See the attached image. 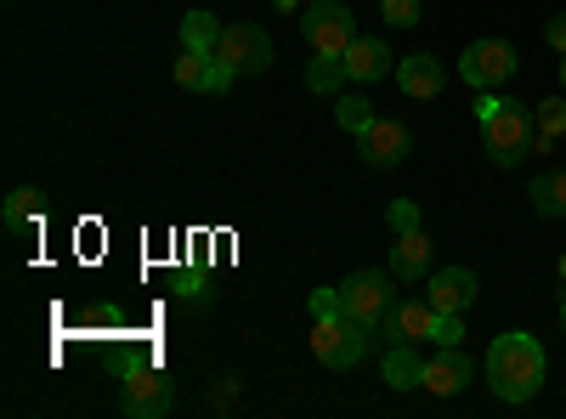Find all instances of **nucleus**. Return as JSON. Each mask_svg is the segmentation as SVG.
Here are the masks:
<instances>
[{
    "mask_svg": "<svg viewBox=\"0 0 566 419\" xmlns=\"http://www.w3.org/2000/svg\"><path fill=\"white\" fill-rule=\"evenodd\" d=\"M380 18H386L391 29H413V23L424 18V0H380Z\"/></svg>",
    "mask_w": 566,
    "mask_h": 419,
    "instance_id": "23",
    "label": "nucleus"
},
{
    "mask_svg": "<svg viewBox=\"0 0 566 419\" xmlns=\"http://www.w3.org/2000/svg\"><path fill=\"white\" fill-rule=\"evenodd\" d=\"M470 375H476V363H470L459 346H442V357L424 363V391L431 397H459L470 386Z\"/></svg>",
    "mask_w": 566,
    "mask_h": 419,
    "instance_id": "13",
    "label": "nucleus"
},
{
    "mask_svg": "<svg viewBox=\"0 0 566 419\" xmlns=\"http://www.w3.org/2000/svg\"><path fill=\"white\" fill-rule=\"evenodd\" d=\"M391 306H397V272H374V266H363V272H352L346 284H340V312H346L352 323H363L368 335L386 323Z\"/></svg>",
    "mask_w": 566,
    "mask_h": 419,
    "instance_id": "3",
    "label": "nucleus"
},
{
    "mask_svg": "<svg viewBox=\"0 0 566 419\" xmlns=\"http://www.w3.org/2000/svg\"><path fill=\"white\" fill-rule=\"evenodd\" d=\"M482 119V143H488V154H493V165H522L527 154H533V136H538V114L527 108V103H510V97H493V108L488 114H476Z\"/></svg>",
    "mask_w": 566,
    "mask_h": 419,
    "instance_id": "2",
    "label": "nucleus"
},
{
    "mask_svg": "<svg viewBox=\"0 0 566 419\" xmlns=\"http://www.w3.org/2000/svg\"><path fill=\"white\" fill-rule=\"evenodd\" d=\"M210 74H216V52H187L181 45V57L170 63V80L181 91H210Z\"/></svg>",
    "mask_w": 566,
    "mask_h": 419,
    "instance_id": "18",
    "label": "nucleus"
},
{
    "mask_svg": "<svg viewBox=\"0 0 566 419\" xmlns=\"http://www.w3.org/2000/svg\"><path fill=\"white\" fill-rule=\"evenodd\" d=\"M515 69H522V57H515L510 40H470L459 57V80L476 91H499L504 80H515Z\"/></svg>",
    "mask_w": 566,
    "mask_h": 419,
    "instance_id": "6",
    "label": "nucleus"
},
{
    "mask_svg": "<svg viewBox=\"0 0 566 419\" xmlns=\"http://www.w3.org/2000/svg\"><path fill=\"white\" fill-rule=\"evenodd\" d=\"M386 221H391V232H413V227H419V205H413V199H391Z\"/></svg>",
    "mask_w": 566,
    "mask_h": 419,
    "instance_id": "26",
    "label": "nucleus"
},
{
    "mask_svg": "<svg viewBox=\"0 0 566 419\" xmlns=\"http://www.w3.org/2000/svg\"><path fill=\"white\" fill-rule=\"evenodd\" d=\"M340 85H346V63L340 57H317L306 69V91H312V97H340Z\"/></svg>",
    "mask_w": 566,
    "mask_h": 419,
    "instance_id": "21",
    "label": "nucleus"
},
{
    "mask_svg": "<svg viewBox=\"0 0 566 419\" xmlns=\"http://www.w3.org/2000/svg\"><path fill=\"white\" fill-rule=\"evenodd\" d=\"M176 402V380L165 375V368H125V380H119V408L136 413V419H159L170 413Z\"/></svg>",
    "mask_w": 566,
    "mask_h": 419,
    "instance_id": "7",
    "label": "nucleus"
},
{
    "mask_svg": "<svg viewBox=\"0 0 566 419\" xmlns=\"http://www.w3.org/2000/svg\"><path fill=\"white\" fill-rule=\"evenodd\" d=\"M301 34L312 45V57H346V45L357 40L352 7H340V0H312L301 12Z\"/></svg>",
    "mask_w": 566,
    "mask_h": 419,
    "instance_id": "5",
    "label": "nucleus"
},
{
    "mask_svg": "<svg viewBox=\"0 0 566 419\" xmlns=\"http://www.w3.org/2000/svg\"><path fill=\"white\" fill-rule=\"evenodd\" d=\"M357 148H363V159H368L374 170H391V165L408 159V130H402L397 119H374V125L357 136Z\"/></svg>",
    "mask_w": 566,
    "mask_h": 419,
    "instance_id": "10",
    "label": "nucleus"
},
{
    "mask_svg": "<svg viewBox=\"0 0 566 419\" xmlns=\"http://www.w3.org/2000/svg\"><path fill=\"white\" fill-rule=\"evenodd\" d=\"M560 284H566V255H560Z\"/></svg>",
    "mask_w": 566,
    "mask_h": 419,
    "instance_id": "29",
    "label": "nucleus"
},
{
    "mask_svg": "<svg viewBox=\"0 0 566 419\" xmlns=\"http://www.w3.org/2000/svg\"><path fill=\"white\" fill-rule=\"evenodd\" d=\"M397 85L408 91V97L431 103V97H442V91H448V69L431 52H413V57H397Z\"/></svg>",
    "mask_w": 566,
    "mask_h": 419,
    "instance_id": "11",
    "label": "nucleus"
},
{
    "mask_svg": "<svg viewBox=\"0 0 566 419\" xmlns=\"http://www.w3.org/2000/svg\"><path fill=\"white\" fill-rule=\"evenodd\" d=\"M386 386L391 391H419L424 386V357L408 341H391V352H386Z\"/></svg>",
    "mask_w": 566,
    "mask_h": 419,
    "instance_id": "16",
    "label": "nucleus"
},
{
    "mask_svg": "<svg viewBox=\"0 0 566 419\" xmlns=\"http://www.w3.org/2000/svg\"><path fill=\"white\" fill-rule=\"evenodd\" d=\"M301 7H312V0H301Z\"/></svg>",
    "mask_w": 566,
    "mask_h": 419,
    "instance_id": "32",
    "label": "nucleus"
},
{
    "mask_svg": "<svg viewBox=\"0 0 566 419\" xmlns=\"http://www.w3.org/2000/svg\"><path fill=\"white\" fill-rule=\"evenodd\" d=\"M40 216H45V193H40V188H18V193H7V210H0L7 232H29V227H40Z\"/></svg>",
    "mask_w": 566,
    "mask_h": 419,
    "instance_id": "17",
    "label": "nucleus"
},
{
    "mask_svg": "<svg viewBox=\"0 0 566 419\" xmlns=\"http://www.w3.org/2000/svg\"><path fill=\"white\" fill-rule=\"evenodd\" d=\"M431 301L437 312H464L470 301H476V272L470 266H442V272H431Z\"/></svg>",
    "mask_w": 566,
    "mask_h": 419,
    "instance_id": "14",
    "label": "nucleus"
},
{
    "mask_svg": "<svg viewBox=\"0 0 566 419\" xmlns=\"http://www.w3.org/2000/svg\"><path fill=\"white\" fill-rule=\"evenodd\" d=\"M391 272L402 277V284H419V277H431V239L413 227V232H397L391 244Z\"/></svg>",
    "mask_w": 566,
    "mask_h": 419,
    "instance_id": "15",
    "label": "nucleus"
},
{
    "mask_svg": "<svg viewBox=\"0 0 566 419\" xmlns=\"http://www.w3.org/2000/svg\"><path fill=\"white\" fill-rule=\"evenodd\" d=\"M549 45L566 57V12H560V18H549Z\"/></svg>",
    "mask_w": 566,
    "mask_h": 419,
    "instance_id": "28",
    "label": "nucleus"
},
{
    "mask_svg": "<svg viewBox=\"0 0 566 419\" xmlns=\"http://www.w3.org/2000/svg\"><path fill=\"white\" fill-rule=\"evenodd\" d=\"M216 57L232 63L239 74H266V69H272V40H266L261 23H221Z\"/></svg>",
    "mask_w": 566,
    "mask_h": 419,
    "instance_id": "8",
    "label": "nucleus"
},
{
    "mask_svg": "<svg viewBox=\"0 0 566 419\" xmlns=\"http://www.w3.org/2000/svg\"><path fill=\"white\" fill-rule=\"evenodd\" d=\"M386 341H408V346H419V341H431V329H437V306L431 301H397L391 312H386Z\"/></svg>",
    "mask_w": 566,
    "mask_h": 419,
    "instance_id": "12",
    "label": "nucleus"
},
{
    "mask_svg": "<svg viewBox=\"0 0 566 419\" xmlns=\"http://www.w3.org/2000/svg\"><path fill=\"white\" fill-rule=\"evenodd\" d=\"M560 323H566V295H560Z\"/></svg>",
    "mask_w": 566,
    "mask_h": 419,
    "instance_id": "31",
    "label": "nucleus"
},
{
    "mask_svg": "<svg viewBox=\"0 0 566 419\" xmlns=\"http://www.w3.org/2000/svg\"><path fill=\"white\" fill-rule=\"evenodd\" d=\"M533 114H538V130H544V136H560V130H566V97H544Z\"/></svg>",
    "mask_w": 566,
    "mask_h": 419,
    "instance_id": "24",
    "label": "nucleus"
},
{
    "mask_svg": "<svg viewBox=\"0 0 566 419\" xmlns=\"http://www.w3.org/2000/svg\"><path fill=\"white\" fill-rule=\"evenodd\" d=\"M216 40H221V23H216V12H187L181 18V45L187 52H216Z\"/></svg>",
    "mask_w": 566,
    "mask_h": 419,
    "instance_id": "20",
    "label": "nucleus"
},
{
    "mask_svg": "<svg viewBox=\"0 0 566 419\" xmlns=\"http://www.w3.org/2000/svg\"><path fill=\"white\" fill-rule=\"evenodd\" d=\"M312 357L323 368H357L368 357V329L352 323L346 312H328V317L312 323Z\"/></svg>",
    "mask_w": 566,
    "mask_h": 419,
    "instance_id": "4",
    "label": "nucleus"
},
{
    "mask_svg": "<svg viewBox=\"0 0 566 419\" xmlns=\"http://www.w3.org/2000/svg\"><path fill=\"white\" fill-rule=\"evenodd\" d=\"M533 210L549 221V216H566V170H538L533 176Z\"/></svg>",
    "mask_w": 566,
    "mask_h": 419,
    "instance_id": "19",
    "label": "nucleus"
},
{
    "mask_svg": "<svg viewBox=\"0 0 566 419\" xmlns=\"http://www.w3.org/2000/svg\"><path fill=\"white\" fill-rule=\"evenodd\" d=\"M328 312H340V284L335 290H312V317H328Z\"/></svg>",
    "mask_w": 566,
    "mask_h": 419,
    "instance_id": "27",
    "label": "nucleus"
},
{
    "mask_svg": "<svg viewBox=\"0 0 566 419\" xmlns=\"http://www.w3.org/2000/svg\"><path fill=\"white\" fill-rule=\"evenodd\" d=\"M488 386L499 402H533L544 386V346L527 329H510L488 346Z\"/></svg>",
    "mask_w": 566,
    "mask_h": 419,
    "instance_id": "1",
    "label": "nucleus"
},
{
    "mask_svg": "<svg viewBox=\"0 0 566 419\" xmlns=\"http://www.w3.org/2000/svg\"><path fill=\"white\" fill-rule=\"evenodd\" d=\"M431 341H437V346H459V341H464V323H459V312H437V329H431Z\"/></svg>",
    "mask_w": 566,
    "mask_h": 419,
    "instance_id": "25",
    "label": "nucleus"
},
{
    "mask_svg": "<svg viewBox=\"0 0 566 419\" xmlns=\"http://www.w3.org/2000/svg\"><path fill=\"white\" fill-rule=\"evenodd\" d=\"M335 119H340V130H352V136H363L374 119H380V114H374V103L368 97H352V91H346V97H335Z\"/></svg>",
    "mask_w": 566,
    "mask_h": 419,
    "instance_id": "22",
    "label": "nucleus"
},
{
    "mask_svg": "<svg viewBox=\"0 0 566 419\" xmlns=\"http://www.w3.org/2000/svg\"><path fill=\"white\" fill-rule=\"evenodd\" d=\"M340 63H346V80L374 85V80H386V74H391L397 57H391V45H386L380 34H357V40L346 45V57H340Z\"/></svg>",
    "mask_w": 566,
    "mask_h": 419,
    "instance_id": "9",
    "label": "nucleus"
},
{
    "mask_svg": "<svg viewBox=\"0 0 566 419\" xmlns=\"http://www.w3.org/2000/svg\"><path fill=\"white\" fill-rule=\"evenodd\" d=\"M560 85H566V57H560Z\"/></svg>",
    "mask_w": 566,
    "mask_h": 419,
    "instance_id": "30",
    "label": "nucleus"
}]
</instances>
